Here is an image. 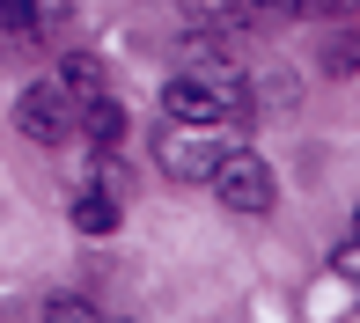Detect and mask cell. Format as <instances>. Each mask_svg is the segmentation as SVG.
<instances>
[{
  "instance_id": "1",
  "label": "cell",
  "mask_w": 360,
  "mask_h": 323,
  "mask_svg": "<svg viewBox=\"0 0 360 323\" xmlns=\"http://www.w3.org/2000/svg\"><path fill=\"white\" fill-rule=\"evenodd\" d=\"M162 110H169V125H214V133H236L243 118H250V88L236 81V67H199V74H176L169 88H162Z\"/></svg>"
},
{
  "instance_id": "2",
  "label": "cell",
  "mask_w": 360,
  "mask_h": 323,
  "mask_svg": "<svg viewBox=\"0 0 360 323\" xmlns=\"http://www.w3.org/2000/svg\"><path fill=\"white\" fill-rule=\"evenodd\" d=\"M214 199L228 206V213H272V199H280V184H272V162L265 154H250V147H228V154H214Z\"/></svg>"
},
{
  "instance_id": "3",
  "label": "cell",
  "mask_w": 360,
  "mask_h": 323,
  "mask_svg": "<svg viewBox=\"0 0 360 323\" xmlns=\"http://www.w3.org/2000/svg\"><path fill=\"white\" fill-rule=\"evenodd\" d=\"M15 133L37 140V147H59V140L81 133V95H67L59 81H37V88H22V103H15Z\"/></svg>"
},
{
  "instance_id": "4",
  "label": "cell",
  "mask_w": 360,
  "mask_h": 323,
  "mask_svg": "<svg viewBox=\"0 0 360 323\" xmlns=\"http://www.w3.org/2000/svg\"><path fill=\"white\" fill-rule=\"evenodd\" d=\"M214 154H221L214 147V125H176V133L155 147V162L176 176V184H206V176H214Z\"/></svg>"
},
{
  "instance_id": "5",
  "label": "cell",
  "mask_w": 360,
  "mask_h": 323,
  "mask_svg": "<svg viewBox=\"0 0 360 323\" xmlns=\"http://www.w3.org/2000/svg\"><path fill=\"white\" fill-rule=\"evenodd\" d=\"M81 140H89V147H118V140H125V110L110 103V88L81 103Z\"/></svg>"
},
{
  "instance_id": "6",
  "label": "cell",
  "mask_w": 360,
  "mask_h": 323,
  "mask_svg": "<svg viewBox=\"0 0 360 323\" xmlns=\"http://www.w3.org/2000/svg\"><path fill=\"white\" fill-rule=\"evenodd\" d=\"M74 228L81 235H110V228H118V191H110V184H89L74 199Z\"/></svg>"
},
{
  "instance_id": "7",
  "label": "cell",
  "mask_w": 360,
  "mask_h": 323,
  "mask_svg": "<svg viewBox=\"0 0 360 323\" xmlns=\"http://www.w3.org/2000/svg\"><path fill=\"white\" fill-rule=\"evenodd\" d=\"M52 81H59V88H67V95H81V103H89V95H103V88H110L103 59H89V52H74V59H67V67H59Z\"/></svg>"
},
{
  "instance_id": "8",
  "label": "cell",
  "mask_w": 360,
  "mask_h": 323,
  "mask_svg": "<svg viewBox=\"0 0 360 323\" xmlns=\"http://www.w3.org/2000/svg\"><path fill=\"white\" fill-rule=\"evenodd\" d=\"M0 44H8V52H37V15H30V0H0Z\"/></svg>"
},
{
  "instance_id": "9",
  "label": "cell",
  "mask_w": 360,
  "mask_h": 323,
  "mask_svg": "<svg viewBox=\"0 0 360 323\" xmlns=\"http://www.w3.org/2000/svg\"><path fill=\"white\" fill-rule=\"evenodd\" d=\"M30 15H37V37H52V29H67L74 0H30Z\"/></svg>"
},
{
  "instance_id": "10",
  "label": "cell",
  "mask_w": 360,
  "mask_h": 323,
  "mask_svg": "<svg viewBox=\"0 0 360 323\" xmlns=\"http://www.w3.org/2000/svg\"><path fill=\"white\" fill-rule=\"evenodd\" d=\"M44 316H52V323H89V316H96V301H81V294H59V301H44Z\"/></svg>"
},
{
  "instance_id": "11",
  "label": "cell",
  "mask_w": 360,
  "mask_h": 323,
  "mask_svg": "<svg viewBox=\"0 0 360 323\" xmlns=\"http://www.w3.org/2000/svg\"><path fill=\"white\" fill-rule=\"evenodd\" d=\"M338 279H360V242H346V250H338Z\"/></svg>"
},
{
  "instance_id": "12",
  "label": "cell",
  "mask_w": 360,
  "mask_h": 323,
  "mask_svg": "<svg viewBox=\"0 0 360 323\" xmlns=\"http://www.w3.org/2000/svg\"><path fill=\"white\" fill-rule=\"evenodd\" d=\"M236 8H287V0H236Z\"/></svg>"
}]
</instances>
